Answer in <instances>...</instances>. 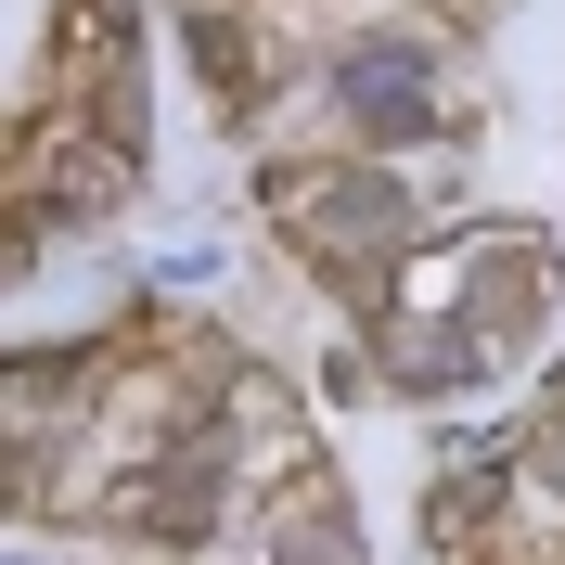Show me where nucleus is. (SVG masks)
I'll return each instance as SVG.
<instances>
[{
  "mask_svg": "<svg viewBox=\"0 0 565 565\" xmlns=\"http://www.w3.org/2000/svg\"><path fill=\"white\" fill-rule=\"evenodd\" d=\"M334 90H348L373 129H412V116H424V52H348V65H334Z\"/></svg>",
  "mask_w": 565,
  "mask_h": 565,
  "instance_id": "f257e3e1",
  "label": "nucleus"
}]
</instances>
